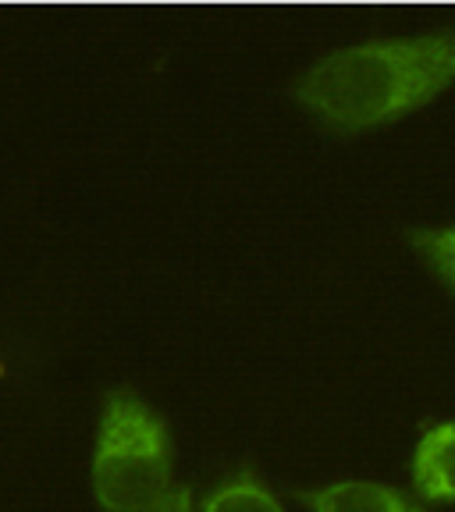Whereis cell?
Wrapping results in <instances>:
<instances>
[{
	"instance_id": "obj_1",
	"label": "cell",
	"mask_w": 455,
	"mask_h": 512,
	"mask_svg": "<svg viewBox=\"0 0 455 512\" xmlns=\"http://www.w3.org/2000/svg\"><path fill=\"white\" fill-rule=\"evenodd\" d=\"M455 86V29L338 47L292 86L296 104L335 132L402 121Z\"/></svg>"
},
{
	"instance_id": "obj_2",
	"label": "cell",
	"mask_w": 455,
	"mask_h": 512,
	"mask_svg": "<svg viewBox=\"0 0 455 512\" xmlns=\"http://www.w3.org/2000/svg\"><path fill=\"white\" fill-rule=\"evenodd\" d=\"M175 484V445L164 416L143 395L107 392L93 445V498L100 512H139Z\"/></svg>"
},
{
	"instance_id": "obj_3",
	"label": "cell",
	"mask_w": 455,
	"mask_h": 512,
	"mask_svg": "<svg viewBox=\"0 0 455 512\" xmlns=\"http://www.w3.org/2000/svg\"><path fill=\"white\" fill-rule=\"evenodd\" d=\"M310 512H427L392 484L367 477H342L317 484L303 495Z\"/></svg>"
},
{
	"instance_id": "obj_4",
	"label": "cell",
	"mask_w": 455,
	"mask_h": 512,
	"mask_svg": "<svg viewBox=\"0 0 455 512\" xmlns=\"http://www.w3.org/2000/svg\"><path fill=\"white\" fill-rule=\"evenodd\" d=\"M413 488L427 502H455V420L424 427L416 438Z\"/></svg>"
},
{
	"instance_id": "obj_5",
	"label": "cell",
	"mask_w": 455,
	"mask_h": 512,
	"mask_svg": "<svg viewBox=\"0 0 455 512\" xmlns=\"http://www.w3.org/2000/svg\"><path fill=\"white\" fill-rule=\"evenodd\" d=\"M200 512H285V505L260 473L242 470L221 480L200 502Z\"/></svg>"
},
{
	"instance_id": "obj_6",
	"label": "cell",
	"mask_w": 455,
	"mask_h": 512,
	"mask_svg": "<svg viewBox=\"0 0 455 512\" xmlns=\"http://www.w3.org/2000/svg\"><path fill=\"white\" fill-rule=\"evenodd\" d=\"M409 246L416 256L438 274V281L455 296V224H441V228H413L409 232Z\"/></svg>"
},
{
	"instance_id": "obj_7",
	"label": "cell",
	"mask_w": 455,
	"mask_h": 512,
	"mask_svg": "<svg viewBox=\"0 0 455 512\" xmlns=\"http://www.w3.org/2000/svg\"><path fill=\"white\" fill-rule=\"evenodd\" d=\"M139 512H200V509H196V498H192L189 488H182V484H171L164 495L153 498V502L146 505V509H139Z\"/></svg>"
}]
</instances>
